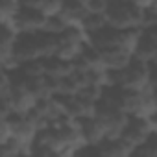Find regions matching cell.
Wrapping results in <instances>:
<instances>
[{
	"mask_svg": "<svg viewBox=\"0 0 157 157\" xmlns=\"http://www.w3.org/2000/svg\"><path fill=\"white\" fill-rule=\"evenodd\" d=\"M74 70H76V63H70L59 57L46 59V76L54 78V80H63V78L74 74Z\"/></svg>",
	"mask_w": 157,
	"mask_h": 157,
	"instance_id": "15",
	"label": "cell"
},
{
	"mask_svg": "<svg viewBox=\"0 0 157 157\" xmlns=\"http://www.w3.org/2000/svg\"><path fill=\"white\" fill-rule=\"evenodd\" d=\"M82 131H83V139H85L89 148H98L107 139L105 126H104V122L98 117L82 120Z\"/></svg>",
	"mask_w": 157,
	"mask_h": 157,
	"instance_id": "9",
	"label": "cell"
},
{
	"mask_svg": "<svg viewBox=\"0 0 157 157\" xmlns=\"http://www.w3.org/2000/svg\"><path fill=\"white\" fill-rule=\"evenodd\" d=\"M19 72L22 74L24 80H37V78L46 76V59H33L24 65H21Z\"/></svg>",
	"mask_w": 157,
	"mask_h": 157,
	"instance_id": "19",
	"label": "cell"
},
{
	"mask_svg": "<svg viewBox=\"0 0 157 157\" xmlns=\"http://www.w3.org/2000/svg\"><path fill=\"white\" fill-rule=\"evenodd\" d=\"M87 44L89 43H80V41H72V39L59 37V46H57L56 57L65 59V61H70V63H76L78 59L82 57V54L87 48Z\"/></svg>",
	"mask_w": 157,
	"mask_h": 157,
	"instance_id": "12",
	"label": "cell"
},
{
	"mask_svg": "<svg viewBox=\"0 0 157 157\" xmlns=\"http://www.w3.org/2000/svg\"><path fill=\"white\" fill-rule=\"evenodd\" d=\"M105 17H107V22L111 28L124 32L129 28H140L142 10L139 6H135L131 0H113Z\"/></svg>",
	"mask_w": 157,
	"mask_h": 157,
	"instance_id": "1",
	"label": "cell"
},
{
	"mask_svg": "<svg viewBox=\"0 0 157 157\" xmlns=\"http://www.w3.org/2000/svg\"><path fill=\"white\" fill-rule=\"evenodd\" d=\"M150 85L157 91V67L151 65V76H150Z\"/></svg>",
	"mask_w": 157,
	"mask_h": 157,
	"instance_id": "32",
	"label": "cell"
},
{
	"mask_svg": "<svg viewBox=\"0 0 157 157\" xmlns=\"http://www.w3.org/2000/svg\"><path fill=\"white\" fill-rule=\"evenodd\" d=\"M65 4H67V0H43L39 11H41L46 19H50V17H57V15L63 11Z\"/></svg>",
	"mask_w": 157,
	"mask_h": 157,
	"instance_id": "24",
	"label": "cell"
},
{
	"mask_svg": "<svg viewBox=\"0 0 157 157\" xmlns=\"http://www.w3.org/2000/svg\"><path fill=\"white\" fill-rule=\"evenodd\" d=\"M144 35H146L153 44H157V26H151V28L144 30Z\"/></svg>",
	"mask_w": 157,
	"mask_h": 157,
	"instance_id": "30",
	"label": "cell"
},
{
	"mask_svg": "<svg viewBox=\"0 0 157 157\" xmlns=\"http://www.w3.org/2000/svg\"><path fill=\"white\" fill-rule=\"evenodd\" d=\"M107 26H109L107 17L105 15H100V13H87L85 21L82 24V28L89 33V37L94 35V33H98V32H102V30H105Z\"/></svg>",
	"mask_w": 157,
	"mask_h": 157,
	"instance_id": "21",
	"label": "cell"
},
{
	"mask_svg": "<svg viewBox=\"0 0 157 157\" xmlns=\"http://www.w3.org/2000/svg\"><path fill=\"white\" fill-rule=\"evenodd\" d=\"M155 52H157V44H153V43L144 35L142 41H140V44H139V48H137V52H135V56H133V59L139 61V63L151 65V63H153V57H155Z\"/></svg>",
	"mask_w": 157,
	"mask_h": 157,
	"instance_id": "20",
	"label": "cell"
},
{
	"mask_svg": "<svg viewBox=\"0 0 157 157\" xmlns=\"http://www.w3.org/2000/svg\"><path fill=\"white\" fill-rule=\"evenodd\" d=\"M37 44H39L41 59H50V57H56L57 54L59 37L50 35V33H37Z\"/></svg>",
	"mask_w": 157,
	"mask_h": 157,
	"instance_id": "18",
	"label": "cell"
},
{
	"mask_svg": "<svg viewBox=\"0 0 157 157\" xmlns=\"http://www.w3.org/2000/svg\"><path fill=\"white\" fill-rule=\"evenodd\" d=\"M67 28H68V26L65 24V21L57 15V17H50V19H46V26H44V32H43V33H50V35L59 37Z\"/></svg>",
	"mask_w": 157,
	"mask_h": 157,
	"instance_id": "26",
	"label": "cell"
},
{
	"mask_svg": "<svg viewBox=\"0 0 157 157\" xmlns=\"http://www.w3.org/2000/svg\"><path fill=\"white\" fill-rule=\"evenodd\" d=\"M155 104H157V91H155Z\"/></svg>",
	"mask_w": 157,
	"mask_h": 157,
	"instance_id": "36",
	"label": "cell"
},
{
	"mask_svg": "<svg viewBox=\"0 0 157 157\" xmlns=\"http://www.w3.org/2000/svg\"><path fill=\"white\" fill-rule=\"evenodd\" d=\"M113 76H115V87L120 91H144L150 87L151 65L139 63L133 59V63L128 68L113 72Z\"/></svg>",
	"mask_w": 157,
	"mask_h": 157,
	"instance_id": "2",
	"label": "cell"
},
{
	"mask_svg": "<svg viewBox=\"0 0 157 157\" xmlns=\"http://www.w3.org/2000/svg\"><path fill=\"white\" fill-rule=\"evenodd\" d=\"M22 4L21 0H2L0 4V21H13L21 15Z\"/></svg>",
	"mask_w": 157,
	"mask_h": 157,
	"instance_id": "23",
	"label": "cell"
},
{
	"mask_svg": "<svg viewBox=\"0 0 157 157\" xmlns=\"http://www.w3.org/2000/svg\"><path fill=\"white\" fill-rule=\"evenodd\" d=\"M76 68L78 70H94V68H104V61H102V50H98L93 44H87V48L83 50L82 57L76 61Z\"/></svg>",
	"mask_w": 157,
	"mask_h": 157,
	"instance_id": "13",
	"label": "cell"
},
{
	"mask_svg": "<svg viewBox=\"0 0 157 157\" xmlns=\"http://www.w3.org/2000/svg\"><path fill=\"white\" fill-rule=\"evenodd\" d=\"M151 65H155V67H157V52H155V57H153V63H151Z\"/></svg>",
	"mask_w": 157,
	"mask_h": 157,
	"instance_id": "35",
	"label": "cell"
},
{
	"mask_svg": "<svg viewBox=\"0 0 157 157\" xmlns=\"http://www.w3.org/2000/svg\"><path fill=\"white\" fill-rule=\"evenodd\" d=\"M94 151L104 157H129L135 153V148L124 139H105L98 148H94Z\"/></svg>",
	"mask_w": 157,
	"mask_h": 157,
	"instance_id": "11",
	"label": "cell"
},
{
	"mask_svg": "<svg viewBox=\"0 0 157 157\" xmlns=\"http://www.w3.org/2000/svg\"><path fill=\"white\" fill-rule=\"evenodd\" d=\"M133 155H144V157H157V131H153L148 140L135 150Z\"/></svg>",
	"mask_w": 157,
	"mask_h": 157,
	"instance_id": "25",
	"label": "cell"
},
{
	"mask_svg": "<svg viewBox=\"0 0 157 157\" xmlns=\"http://www.w3.org/2000/svg\"><path fill=\"white\" fill-rule=\"evenodd\" d=\"M118 41H120V32L107 26L105 30L94 33L89 37V44L96 46L98 50H107V48H113V46H118Z\"/></svg>",
	"mask_w": 157,
	"mask_h": 157,
	"instance_id": "14",
	"label": "cell"
},
{
	"mask_svg": "<svg viewBox=\"0 0 157 157\" xmlns=\"http://www.w3.org/2000/svg\"><path fill=\"white\" fill-rule=\"evenodd\" d=\"M13 139V117L0 118V146Z\"/></svg>",
	"mask_w": 157,
	"mask_h": 157,
	"instance_id": "27",
	"label": "cell"
},
{
	"mask_svg": "<svg viewBox=\"0 0 157 157\" xmlns=\"http://www.w3.org/2000/svg\"><path fill=\"white\" fill-rule=\"evenodd\" d=\"M153 131L155 129H153L151 120L148 117H131L129 118V124H128V128H126V131L122 135V139L137 150L139 146H142L148 140V137Z\"/></svg>",
	"mask_w": 157,
	"mask_h": 157,
	"instance_id": "4",
	"label": "cell"
},
{
	"mask_svg": "<svg viewBox=\"0 0 157 157\" xmlns=\"http://www.w3.org/2000/svg\"><path fill=\"white\" fill-rule=\"evenodd\" d=\"M102 61H104V68L111 72H120L133 63V56L122 50L120 46H113V48L102 50Z\"/></svg>",
	"mask_w": 157,
	"mask_h": 157,
	"instance_id": "8",
	"label": "cell"
},
{
	"mask_svg": "<svg viewBox=\"0 0 157 157\" xmlns=\"http://www.w3.org/2000/svg\"><path fill=\"white\" fill-rule=\"evenodd\" d=\"M17 24L22 35H37L44 32L46 17L37 10H22L17 17Z\"/></svg>",
	"mask_w": 157,
	"mask_h": 157,
	"instance_id": "7",
	"label": "cell"
},
{
	"mask_svg": "<svg viewBox=\"0 0 157 157\" xmlns=\"http://www.w3.org/2000/svg\"><path fill=\"white\" fill-rule=\"evenodd\" d=\"M87 13H89V10H85V8H82V6L70 2V0H67V4H65L63 11L59 13V17H61V19L65 21V24L70 28V26H82L83 21H85V17H87Z\"/></svg>",
	"mask_w": 157,
	"mask_h": 157,
	"instance_id": "16",
	"label": "cell"
},
{
	"mask_svg": "<svg viewBox=\"0 0 157 157\" xmlns=\"http://www.w3.org/2000/svg\"><path fill=\"white\" fill-rule=\"evenodd\" d=\"M26 155H33V148L24 146L17 139H11L6 144H2V157H26Z\"/></svg>",
	"mask_w": 157,
	"mask_h": 157,
	"instance_id": "22",
	"label": "cell"
},
{
	"mask_svg": "<svg viewBox=\"0 0 157 157\" xmlns=\"http://www.w3.org/2000/svg\"><path fill=\"white\" fill-rule=\"evenodd\" d=\"M150 120H151V126H153V129L157 131V111H155V113L150 117Z\"/></svg>",
	"mask_w": 157,
	"mask_h": 157,
	"instance_id": "34",
	"label": "cell"
},
{
	"mask_svg": "<svg viewBox=\"0 0 157 157\" xmlns=\"http://www.w3.org/2000/svg\"><path fill=\"white\" fill-rule=\"evenodd\" d=\"M131 2H133L135 6H139L140 10H146V8H150V6L157 4V0H131Z\"/></svg>",
	"mask_w": 157,
	"mask_h": 157,
	"instance_id": "31",
	"label": "cell"
},
{
	"mask_svg": "<svg viewBox=\"0 0 157 157\" xmlns=\"http://www.w3.org/2000/svg\"><path fill=\"white\" fill-rule=\"evenodd\" d=\"M41 2H43V0H21L22 10H37V11L41 8Z\"/></svg>",
	"mask_w": 157,
	"mask_h": 157,
	"instance_id": "29",
	"label": "cell"
},
{
	"mask_svg": "<svg viewBox=\"0 0 157 157\" xmlns=\"http://www.w3.org/2000/svg\"><path fill=\"white\" fill-rule=\"evenodd\" d=\"M70 2H74V4H78V6H82V8H85V10H87V6H89L91 0H70Z\"/></svg>",
	"mask_w": 157,
	"mask_h": 157,
	"instance_id": "33",
	"label": "cell"
},
{
	"mask_svg": "<svg viewBox=\"0 0 157 157\" xmlns=\"http://www.w3.org/2000/svg\"><path fill=\"white\" fill-rule=\"evenodd\" d=\"M63 100H65L67 117H70V118L85 120V118L96 117V111H98V104L96 102H91V100L82 98V96H68V98H63Z\"/></svg>",
	"mask_w": 157,
	"mask_h": 157,
	"instance_id": "5",
	"label": "cell"
},
{
	"mask_svg": "<svg viewBox=\"0 0 157 157\" xmlns=\"http://www.w3.org/2000/svg\"><path fill=\"white\" fill-rule=\"evenodd\" d=\"M142 37H144V32H142L140 28H129V30H124V32H120L118 46H120L122 50H126L128 54L135 56V52H137V48H139Z\"/></svg>",
	"mask_w": 157,
	"mask_h": 157,
	"instance_id": "17",
	"label": "cell"
},
{
	"mask_svg": "<svg viewBox=\"0 0 157 157\" xmlns=\"http://www.w3.org/2000/svg\"><path fill=\"white\" fill-rule=\"evenodd\" d=\"M111 4H113V0H91L89 6H87V10H89V13H100V15H105V13L109 11Z\"/></svg>",
	"mask_w": 157,
	"mask_h": 157,
	"instance_id": "28",
	"label": "cell"
},
{
	"mask_svg": "<svg viewBox=\"0 0 157 157\" xmlns=\"http://www.w3.org/2000/svg\"><path fill=\"white\" fill-rule=\"evenodd\" d=\"M2 105H8L11 109L13 117H26L39 105V100L33 94V91L30 89L28 80L22 78V80L15 82V87H13V93H11L10 100L2 102Z\"/></svg>",
	"mask_w": 157,
	"mask_h": 157,
	"instance_id": "3",
	"label": "cell"
},
{
	"mask_svg": "<svg viewBox=\"0 0 157 157\" xmlns=\"http://www.w3.org/2000/svg\"><path fill=\"white\" fill-rule=\"evenodd\" d=\"M37 135H39V128L28 115L13 117V139H17L19 142H22L28 148H33Z\"/></svg>",
	"mask_w": 157,
	"mask_h": 157,
	"instance_id": "6",
	"label": "cell"
},
{
	"mask_svg": "<svg viewBox=\"0 0 157 157\" xmlns=\"http://www.w3.org/2000/svg\"><path fill=\"white\" fill-rule=\"evenodd\" d=\"M13 56H15V59L21 65H24L28 61H33V59H41L39 44H37V35H21V39L15 44Z\"/></svg>",
	"mask_w": 157,
	"mask_h": 157,
	"instance_id": "10",
	"label": "cell"
}]
</instances>
